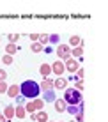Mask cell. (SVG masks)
I'll return each mask as SVG.
<instances>
[{
  "instance_id": "1",
  "label": "cell",
  "mask_w": 108,
  "mask_h": 122,
  "mask_svg": "<svg viewBox=\"0 0 108 122\" xmlns=\"http://www.w3.org/2000/svg\"><path fill=\"white\" fill-rule=\"evenodd\" d=\"M41 92V87L37 85L36 81H32V80H27V81H23L21 85H20V96H23L25 99H36L37 96H39Z\"/></svg>"
},
{
  "instance_id": "2",
  "label": "cell",
  "mask_w": 108,
  "mask_h": 122,
  "mask_svg": "<svg viewBox=\"0 0 108 122\" xmlns=\"http://www.w3.org/2000/svg\"><path fill=\"white\" fill-rule=\"evenodd\" d=\"M66 90V94H64V101H66V104H83V101H82V94L78 92L76 89H64Z\"/></svg>"
},
{
  "instance_id": "3",
  "label": "cell",
  "mask_w": 108,
  "mask_h": 122,
  "mask_svg": "<svg viewBox=\"0 0 108 122\" xmlns=\"http://www.w3.org/2000/svg\"><path fill=\"white\" fill-rule=\"evenodd\" d=\"M64 62H66V64H64V66H66V69H67L69 73H76V71L80 69V64H78V62L74 60L71 55L66 57V58H64Z\"/></svg>"
},
{
  "instance_id": "4",
  "label": "cell",
  "mask_w": 108,
  "mask_h": 122,
  "mask_svg": "<svg viewBox=\"0 0 108 122\" xmlns=\"http://www.w3.org/2000/svg\"><path fill=\"white\" fill-rule=\"evenodd\" d=\"M57 55H59V58H66L71 55V48H69L67 44H59L57 46Z\"/></svg>"
},
{
  "instance_id": "5",
  "label": "cell",
  "mask_w": 108,
  "mask_h": 122,
  "mask_svg": "<svg viewBox=\"0 0 108 122\" xmlns=\"http://www.w3.org/2000/svg\"><path fill=\"white\" fill-rule=\"evenodd\" d=\"M51 71L57 74V76H62V73L66 71V66H64V62H62V60H57L55 64H51Z\"/></svg>"
},
{
  "instance_id": "6",
  "label": "cell",
  "mask_w": 108,
  "mask_h": 122,
  "mask_svg": "<svg viewBox=\"0 0 108 122\" xmlns=\"http://www.w3.org/2000/svg\"><path fill=\"white\" fill-rule=\"evenodd\" d=\"M53 89H57V90H64V89H67V80L62 78V76H59L57 80H53Z\"/></svg>"
},
{
  "instance_id": "7",
  "label": "cell",
  "mask_w": 108,
  "mask_h": 122,
  "mask_svg": "<svg viewBox=\"0 0 108 122\" xmlns=\"http://www.w3.org/2000/svg\"><path fill=\"white\" fill-rule=\"evenodd\" d=\"M66 112H67L69 115H78L80 112H83V104H69V106L66 108Z\"/></svg>"
},
{
  "instance_id": "8",
  "label": "cell",
  "mask_w": 108,
  "mask_h": 122,
  "mask_svg": "<svg viewBox=\"0 0 108 122\" xmlns=\"http://www.w3.org/2000/svg\"><path fill=\"white\" fill-rule=\"evenodd\" d=\"M5 94L9 96V97H12V99L18 97V96H20V85H9V87H7V92H5Z\"/></svg>"
},
{
  "instance_id": "9",
  "label": "cell",
  "mask_w": 108,
  "mask_h": 122,
  "mask_svg": "<svg viewBox=\"0 0 108 122\" xmlns=\"http://www.w3.org/2000/svg\"><path fill=\"white\" fill-rule=\"evenodd\" d=\"M66 108H67V104L64 99H55V112H66Z\"/></svg>"
},
{
  "instance_id": "10",
  "label": "cell",
  "mask_w": 108,
  "mask_h": 122,
  "mask_svg": "<svg viewBox=\"0 0 108 122\" xmlns=\"http://www.w3.org/2000/svg\"><path fill=\"white\" fill-rule=\"evenodd\" d=\"M14 115L18 117V119H25L27 112H25V106H23V104H18V106L14 108Z\"/></svg>"
},
{
  "instance_id": "11",
  "label": "cell",
  "mask_w": 108,
  "mask_h": 122,
  "mask_svg": "<svg viewBox=\"0 0 108 122\" xmlns=\"http://www.w3.org/2000/svg\"><path fill=\"white\" fill-rule=\"evenodd\" d=\"M44 103H51V101H55V92H53V89L50 90H44Z\"/></svg>"
},
{
  "instance_id": "12",
  "label": "cell",
  "mask_w": 108,
  "mask_h": 122,
  "mask_svg": "<svg viewBox=\"0 0 108 122\" xmlns=\"http://www.w3.org/2000/svg\"><path fill=\"white\" fill-rule=\"evenodd\" d=\"M69 48H71V46H73V48H76V46H82V39H80V37H78V36H71V37H69Z\"/></svg>"
},
{
  "instance_id": "13",
  "label": "cell",
  "mask_w": 108,
  "mask_h": 122,
  "mask_svg": "<svg viewBox=\"0 0 108 122\" xmlns=\"http://www.w3.org/2000/svg\"><path fill=\"white\" fill-rule=\"evenodd\" d=\"M39 73L43 74L44 78H46L48 74L51 73V66H50V64H41V67H39Z\"/></svg>"
},
{
  "instance_id": "14",
  "label": "cell",
  "mask_w": 108,
  "mask_h": 122,
  "mask_svg": "<svg viewBox=\"0 0 108 122\" xmlns=\"http://www.w3.org/2000/svg\"><path fill=\"white\" fill-rule=\"evenodd\" d=\"M4 117H5L7 120H11L12 117H14V106H5L4 108Z\"/></svg>"
},
{
  "instance_id": "15",
  "label": "cell",
  "mask_w": 108,
  "mask_h": 122,
  "mask_svg": "<svg viewBox=\"0 0 108 122\" xmlns=\"http://www.w3.org/2000/svg\"><path fill=\"white\" fill-rule=\"evenodd\" d=\"M36 120H37V122H48V113L44 112V110L37 112V113H36Z\"/></svg>"
},
{
  "instance_id": "16",
  "label": "cell",
  "mask_w": 108,
  "mask_h": 122,
  "mask_svg": "<svg viewBox=\"0 0 108 122\" xmlns=\"http://www.w3.org/2000/svg\"><path fill=\"white\" fill-rule=\"evenodd\" d=\"M32 103H34V108H36V112H41V110L44 108V101H43V99H39V97L32 99Z\"/></svg>"
},
{
  "instance_id": "17",
  "label": "cell",
  "mask_w": 108,
  "mask_h": 122,
  "mask_svg": "<svg viewBox=\"0 0 108 122\" xmlns=\"http://www.w3.org/2000/svg\"><path fill=\"white\" fill-rule=\"evenodd\" d=\"M41 89H43V90H50V89H53V81H51V80H48V78H44L43 81H41Z\"/></svg>"
},
{
  "instance_id": "18",
  "label": "cell",
  "mask_w": 108,
  "mask_h": 122,
  "mask_svg": "<svg viewBox=\"0 0 108 122\" xmlns=\"http://www.w3.org/2000/svg\"><path fill=\"white\" fill-rule=\"evenodd\" d=\"M48 43H50V44H60V37H59V34H51V36L48 37Z\"/></svg>"
},
{
  "instance_id": "19",
  "label": "cell",
  "mask_w": 108,
  "mask_h": 122,
  "mask_svg": "<svg viewBox=\"0 0 108 122\" xmlns=\"http://www.w3.org/2000/svg\"><path fill=\"white\" fill-rule=\"evenodd\" d=\"M25 112L36 113V108H34V103H32V101H27V103H25Z\"/></svg>"
},
{
  "instance_id": "20",
  "label": "cell",
  "mask_w": 108,
  "mask_h": 122,
  "mask_svg": "<svg viewBox=\"0 0 108 122\" xmlns=\"http://www.w3.org/2000/svg\"><path fill=\"white\" fill-rule=\"evenodd\" d=\"M71 53H73V57H78V58H80L82 55H83V50H82V46H76V48L71 50Z\"/></svg>"
},
{
  "instance_id": "21",
  "label": "cell",
  "mask_w": 108,
  "mask_h": 122,
  "mask_svg": "<svg viewBox=\"0 0 108 122\" xmlns=\"http://www.w3.org/2000/svg\"><path fill=\"white\" fill-rule=\"evenodd\" d=\"M48 34H41V36H39V39H37V43H39L41 46H44V44H48Z\"/></svg>"
},
{
  "instance_id": "22",
  "label": "cell",
  "mask_w": 108,
  "mask_h": 122,
  "mask_svg": "<svg viewBox=\"0 0 108 122\" xmlns=\"http://www.w3.org/2000/svg\"><path fill=\"white\" fill-rule=\"evenodd\" d=\"M5 51H7V55H11V57H12V55L16 53V44H11V43H9V44L5 46Z\"/></svg>"
},
{
  "instance_id": "23",
  "label": "cell",
  "mask_w": 108,
  "mask_h": 122,
  "mask_svg": "<svg viewBox=\"0 0 108 122\" xmlns=\"http://www.w3.org/2000/svg\"><path fill=\"white\" fill-rule=\"evenodd\" d=\"M43 50H44V46H41L39 43H34V44H32V51H34V53H39V51H43Z\"/></svg>"
},
{
  "instance_id": "24",
  "label": "cell",
  "mask_w": 108,
  "mask_h": 122,
  "mask_svg": "<svg viewBox=\"0 0 108 122\" xmlns=\"http://www.w3.org/2000/svg\"><path fill=\"white\" fill-rule=\"evenodd\" d=\"M18 34H9V36H7V39H9V43L11 44H16V41H18Z\"/></svg>"
},
{
  "instance_id": "25",
  "label": "cell",
  "mask_w": 108,
  "mask_h": 122,
  "mask_svg": "<svg viewBox=\"0 0 108 122\" xmlns=\"http://www.w3.org/2000/svg\"><path fill=\"white\" fill-rule=\"evenodd\" d=\"M2 62H4V64H12V57H11V55H7V53H5V55L2 57Z\"/></svg>"
},
{
  "instance_id": "26",
  "label": "cell",
  "mask_w": 108,
  "mask_h": 122,
  "mask_svg": "<svg viewBox=\"0 0 108 122\" xmlns=\"http://www.w3.org/2000/svg\"><path fill=\"white\" fill-rule=\"evenodd\" d=\"M7 87H9V85H7L5 81H0V94H5V92H7Z\"/></svg>"
},
{
  "instance_id": "27",
  "label": "cell",
  "mask_w": 108,
  "mask_h": 122,
  "mask_svg": "<svg viewBox=\"0 0 108 122\" xmlns=\"http://www.w3.org/2000/svg\"><path fill=\"white\" fill-rule=\"evenodd\" d=\"M74 89H76L78 92H82V89H83V83H82V80H76V85H74Z\"/></svg>"
},
{
  "instance_id": "28",
  "label": "cell",
  "mask_w": 108,
  "mask_h": 122,
  "mask_svg": "<svg viewBox=\"0 0 108 122\" xmlns=\"http://www.w3.org/2000/svg\"><path fill=\"white\" fill-rule=\"evenodd\" d=\"M83 74H85L83 69H78V71H76V80H82V78H83Z\"/></svg>"
},
{
  "instance_id": "29",
  "label": "cell",
  "mask_w": 108,
  "mask_h": 122,
  "mask_svg": "<svg viewBox=\"0 0 108 122\" xmlns=\"http://www.w3.org/2000/svg\"><path fill=\"white\" fill-rule=\"evenodd\" d=\"M5 78H7V73H5L4 69H0V81H4Z\"/></svg>"
},
{
  "instance_id": "30",
  "label": "cell",
  "mask_w": 108,
  "mask_h": 122,
  "mask_svg": "<svg viewBox=\"0 0 108 122\" xmlns=\"http://www.w3.org/2000/svg\"><path fill=\"white\" fill-rule=\"evenodd\" d=\"M76 117V122H83V112H80L78 115H74Z\"/></svg>"
},
{
  "instance_id": "31",
  "label": "cell",
  "mask_w": 108,
  "mask_h": 122,
  "mask_svg": "<svg viewBox=\"0 0 108 122\" xmlns=\"http://www.w3.org/2000/svg\"><path fill=\"white\" fill-rule=\"evenodd\" d=\"M37 39H39V34H30V41L37 43Z\"/></svg>"
},
{
  "instance_id": "32",
  "label": "cell",
  "mask_w": 108,
  "mask_h": 122,
  "mask_svg": "<svg viewBox=\"0 0 108 122\" xmlns=\"http://www.w3.org/2000/svg\"><path fill=\"white\" fill-rule=\"evenodd\" d=\"M16 99H18V103H20V104H23V103H25V97H23V96H18Z\"/></svg>"
},
{
  "instance_id": "33",
  "label": "cell",
  "mask_w": 108,
  "mask_h": 122,
  "mask_svg": "<svg viewBox=\"0 0 108 122\" xmlns=\"http://www.w3.org/2000/svg\"><path fill=\"white\" fill-rule=\"evenodd\" d=\"M0 122H9V120H7V119H5V117H4V115H2V113H0Z\"/></svg>"
}]
</instances>
